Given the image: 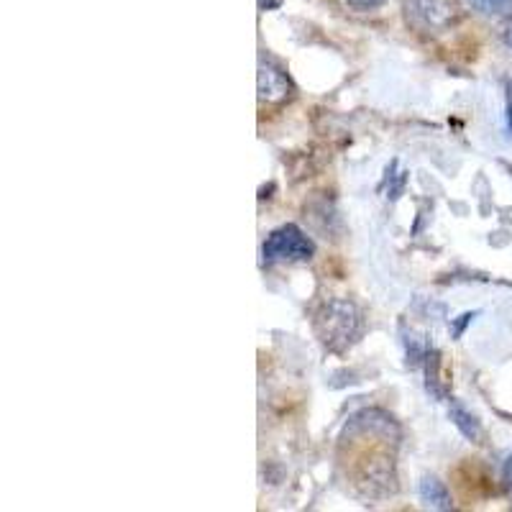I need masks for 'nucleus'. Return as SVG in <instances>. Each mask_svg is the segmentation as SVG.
Returning a JSON list of instances; mask_svg holds the SVG:
<instances>
[{"label": "nucleus", "instance_id": "obj_1", "mask_svg": "<svg viewBox=\"0 0 512 512\" xmlns=\"http://www.w3.org/2000/svg\"><path fill=\"white\" fill-rule=\"evenodd\" d=\"M315 331H318L320 341L331 349H346L354 344L361 331L359 310L346 300H333L315 318Z\"/></svg>", "mask_w": 512, "mask_h": 512}, {"label": "nucleus", "instance_id": "obj_2", "mask_svg": "<svg viewBox=\"0 0 512 512\" xmlns=\"http://www.w3.org/2000/svg\"><path fill=\"white\" fill-rule=\"evenodd\" d=\"M405 18L423 34H441L456 24L459 6L456 0H405Z\"/></svg>", "mask_w": 512, "mask_h": 512}, {"label": "nucleus", "instance_id": "obj_3", "mask_svg": "<svg viewBox=\"0 0 512 512\" xmlns=\"http://www.w3.org/2000/svg\"><path fill=\"white\" fill-rule=\"evenodd\" d=\"M313 251V241L292 223L269 233L262 246V254L267 262H287V259L290 262H303V259L313 256Z\"/></svg>", "mask_w": 512, "mask_h": 512}, {"label": "nucleus", "instance_id": "obj_4", "mask_svg": "<svg viewBox=\"0 0 512 512\" xmlns=\"http://www.w3.org/2000/svg\"><path fill=\"white\" fill-rule=\"evenodd\" d=\"M256 85H259V100H262V103H280V100H285L292 90L285 72L272 62H259Z\"/></svg>", "mask_w": 512, "mask_h": 512}, {"label": "nucleus", "instance_id": "obj_5", "mask_svg": "<svg viewBox=\"0 0 512 512\" xmlns=\"http://www.w3.org/2000/svg\"><path fill=\"white\" fill-rule=\"evenodd\" d=\"M420 500L428 507H433V510H451V495H448V489L433 477H425L423 482H420Z\"/></svg>", "mask_w": 512, "mask_h": 512}, {"label": "nucleus", "instance_id": "obj_6", "mask_svg": "<svg viewBox=\"0 0 512 512\" xmlns=\"http://www.w3.org/2000/svg\"><path fill=\"white\" fill-rule=\"evenodd\" d=\"M448 413H451V420H454L456 428H459V431L464 433L469 441H477V438L482 436L479 420L474 418V415L469 413V410H466L459 400H451V405H448Z\"/></svg>", "mask_w": 512, "mask_h": 512}, {"label": "nucleus", "instance_id": "obj_7", "mask_svg": "<svg viewBox=\"0 0 512 512\" xmlns=\"http://www.w3.org/2000/svg\"><path fill=\"white\" fill-rule=\"evenodd\" d=\"M482 16H512V0H466Z\"/></svg>", "mask_w": 512, "mask_h": 512}, {"label": "nucleus", "instance_id": "obj_8", "mask_svg": "<svg viewBox=\"0 0 512 512\" xmlns=\"http://www.w3.org/2000/svg\"><path fill=\"white\" fill-rule=\"evenodd\" d=\"M387 0H346V6L351 8V11H359V13H367V11H377V8H382Z\"/></svg>", "mask_w": 512, "mask_h": 512}, {"label": "nucleus", "instance_id": "obj_9", "mask_svg": "<svg viewBox=\"0 0 512 512\" xmlns=\"http://www.w3.org/2000/svg\"><path fill=\"white\" fill-rule=\"evenodd\" d=\"M502 41H505L507 47L512 49V16H510V21H507L505 29H502Z\"/></svg>", "mask_w": 512, "mask_h": 512}, {"label": "nucleus", "instance_id": "obj_10", "mask_svg": "<svg viewBox=\"0 0 512 512\" xmlns=\"http://www.w3.org/2000/svg\"><path fill=\"white\" fill-rule=\"evenodd\" d=\"M282 0H259V8L262 11H272V8H280Z\"/></svg>", "mask_w": 512, "mask_h": 512}, {"label": "nucleus", "instance_id": "obj_11", "mask_svg": "<svg viewBox=\"0 0 512 512\" xmlns=\"http://www.w3.org/2000/svg\"><path fill=\"white\" fill-rule=\"evenodd\" d=\"M507 126H510L512 131V88L507 85Z\"/></svg>", "mask_w": 512, "mask_h": 512}]
</instances>
